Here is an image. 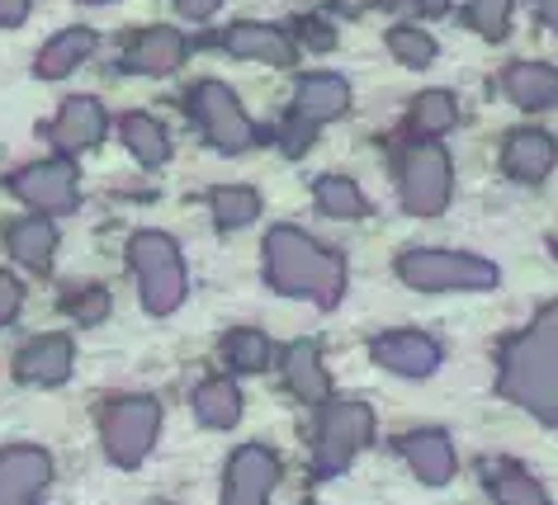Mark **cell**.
Here are the masks:
<instances>
[{
    "label": "cell",
    "mask_w": 558,
    "mask_h": 505,
    "mask_svg": "<svg viewBox=\"0 0 558 505\" xmlns=\"http://www.w3.org/2000/svg\"><path fill=\"white\" fill-rule=\"evenodd\" d=\"M95 48H100V38H95V29H86V24H76V29H62L58 38H48V44H44V52H38V62H34V72L44 76V81H58L66 72H76V66L86 62Z\"/></svg>",
    "instance_id": "44dd1931"
},
{
    "label": "cell",
    "mask_w": 558,
    "mask_h": 505,
    "mask_svg": "<svg viewBox=\"0 0 558 505\" xmlns=\"http://www.w3.org/2000/svg\"><path fill=\"white\" fill-rule=\"evenodd\" d=\"M469 24L478 29L487 44L507 38V24H511V0H473L469 5Z\"/></svg>",
    "instance_id": "1f68e13d"
},
{
    "label": "cell",
    "mask_w": 558,
    "mask_h": 505,
    "mask_svg": "<svg viewBox=\"0 0 558 505\" xmlns=\"http://www.w3.org/2000/svg\"><path fill=\"white\" fill-rule=\"evenodd\" d=\"M218 5H222V0H175V10H180L185 20H208Z\"/></svg>",
    "instance_id": "74e56055"
},
{
    "label": "cell",
    "mask_w": 558,
    "mask_h": 505,
    "mask_svg": "<svg viewBox=\"0 0 558 505\" xmlns=\"http://www.w3.org/2000/svg\"><path fill=\"white\" fill-rule=\"evenodd\" d=\"M52 482V458L34 444L0 448V505H38Z\"/></svg>",
    "instance_id": "8fae6325"
},
{
    "label": "cell",
    "mask_w": 558,
    "mask_h": 505,
    "mask_svg": "<svg viewBox=\"0 0 558 505\" xmlns=\"http://www.w3.org/2000/svg\"><path fill=\"white\" fill-rule=\"evenodd\" d=\"M208 208H214V222L218 227H251V222L260 218V194L256 189H242V185H222L208 194Z\"/></svg>",
    "instance_id": "83f0119b"
},
{
    "label": "cell",
    "mask_w": 558,
    "mask_h": 505,
    "mask_svg": "<svg viewBox=\"0 0 558 505\" xmlns=\"http://www.w3.org/2000/svg\"><path fill=\"white\" fill-rule=\"evenodd\" d=\"M284 383L303 402H327V369H323V349L317 341H294L284 349Z\"/></svg>",
    "instance_id": "7402d4cb"
},
{
    "label": "cell",
    "mask_w": 558,
    "mask_h": 505,
    "mask_svg": "<svg viewBox=\"0 0 558 505\" xmlns=\"http://www.w3.org/2000/svg\"><path fill=\"white\" fill-rule=\"evenodd\" d=\"M398 448H402V458H408V468L422 477L426 486H445L454 477V444L445 440L440 430H412L408 440H398Z\"/></svg>",
    "instance_id": "e0dca14e"
},
{
    "label": "cell",
    "mask_w": 558,
    "mask_h": 505,
    "mask_svg": "<svg viewBox=\"0 0 558 505\" xmlns=\"http://www.w3.org/2000/svg\"><path fill=\"white\" fill-rule=\"evenodd\" d=\"M369 355L379 369L402 378H426L440 369V345L426 331H384L369 341Z\"/></svg>",
    "instance_id": "7c38bea8"
},
{
    "label": "cell",
    "mask_w": 558,
    "mask_h": 505,
    "mask_svg": "<svg viewBox=\"0 0 558 505\" xmlns=\"http://www.w3.org/2000/svg\"><path fill=\"white\" fill-rule=\"evenodd\" d=\"M72 359H76V345L72 335H38L15 355V378L29 387H58L72 378Z\"/></svg>",
    "instance_id": "4fadbf2b"
},
{
    "label": "cell",
    "mask_w": 558,
    "mask_h": 505,
    "mask_svg": "<svg viewBox=\"0 0 558 505\" xmlns=\"http://www.w3.org/2000/svg\"><path fill=\"white\" fill-rule=\"evenodd\" d=\"M190 114L208 143L218 151H228V157H236V151H246L256 143V128H251L246 109L236 104V95L222 86V81H199V86L190 90Z\"/></svg>",
    "instance_id": "52a82bcc"
},
{
    "label": "cell",
    "mask_w": 558,
    "mask_h": 505,
    "mask_svg": "<svg viewBox=\"0 0 558 505\" xmlns=\"http://www.w3.org/2000/svg\"><path fill=\"white\" fill-rule=\"evenodd\" d=\"M501 86H507L511 104L530 109V114L558 104V72L554 66H544V62H511L507 76H501Z\"/></svg>",
    "instance_id": "d6986e66"
},
{
    "label": "cell",
    "mask_w": 558,
    "mask_h": 505,
    "mask_svg": "<svg viewBox=\"0 0 558 505\" xmlns=\"http://www.w3.org/2000/svg\"><path fill=\"white\" fill-rule=\"evenodd\" d=\"M299 38H303L308 48H317V52H323V48H337V29H331V24H323V20H303V24H299Z\"/></svg>",
    "instance_id": "d590c367"
},
{
    "label": "cell",
    "mask_w": 558,
    "mask_h": 505,
    "mask_svg": "<svg viewBox=\"0 0 558 505\" xmlns=\"http://www.w3.org/2000/svg\"><path fill=\"white\" fill-rule=\"evenodd\" d=\"M535 10L544 15V24H549V29L558 34V0H535Z\"/></svg>",
    "instance_id": "ab89813d"
},
{
    "label": "cell",
    "mask_w": 558,
    "mask_h": 505,
    "mask_svg": "<svg viewBox=\"0 0 558 505\" xmlns=\"http://www.w3.org/2000/svg\"><path fill=\"white\" fill-rule=\"evenodd\" d=\"M222 48H228L232 58H251L265 66L299 62V44L284 29H275V24H232V29H222Z\"/></svg>",
    "instance_id": "9a60e30c"
},
{
    "label": "cell",
    "mask_w": 558,
    "mask_h": 505,
    "mask_svg": "<svg viewBox=\"0 0 558 505\" xmlns=\"http://www.w3.org/2000/svg\"><path fill=\"white\" fill-rule=\"evenodd\" d=\"M497 392L558 430V303L539 307V317L501 345Z\"/></svg>",
    "instance_id": "6da1fadb"
},
{
    "label": "cell",
    "mask_w": 558,
    "mask_h": 505,
    "mask_svg": "<svg viewBox=\"0 0 558 505\" xmlns=\"http://www.w3.org/2000/svg\"><path fill=\"white\" fill-rule=\"evenodd\" d=\"M313 133H317V123L289 114L284 128H279V147H284V157H303V151L313 147Z\"/></svg>",
    "instance_id": "d6a6232c"
},
{
    "label": "cell",
    "mask_w": 558,
    "mask_h": 505,
    "mask_svg": "<svg viewBox=\"0 0 558 505\" xmlns=\"http://www.w3.org/2000/svg\"><path fill=\"white\" fill-rule=\"evenodd\" d=\"M345 109H351V86H345L341 76L313 72V76L299 81V90H294V114H299V119H308V123H331V119H341Z\"/></svg>",
    "instance_id": "ac0fdd59"
},
{
    "label": "cell",
    "mask_w": 558,
    "mask_h": 505,
    "mask_svg": "<svg viewBox=\"0 0 558 505\" xmlns=\"http://www.w3.org/2000/svg\"><path fill=\"white\" fill-rule=\"evenodd\" d=\"M194 416L204 420L208 430H232L242 420V392H236L232 378H208L194 392Z\"/></svg>",
    "instance_id": "cb8c5ba5"
},
{
    "label": "cell",
    "mask_w": 558,
    "mask_h": 505,
    "mask_svg": "<svg viewBox=\"0 0 558 505\" xmlns=\"http://www.w3.org/2000/svg\"><path fill=\"white\" fill-rule=\"evenodd\" d=\"M313 199H317V208H323L327 218H337V222L365 218V194H360V185L355 180H345V175H323L313 185Z\"/></svg>",
    "instance_id": "484cf974"
},
{
    "label": "cell",
    "mask_w": 558,
    "mask_h": 505,
    "mask_svg": "<svg viewBox=\"0 0 558 505\" xmlns=\"http://www.w3.org/2000/svg\"><path fill=\"white\" fill-rule=\"evenodd\" d=\"M20 303H24V288H20V279L0 270V327H10V321L20 317Z\"/></svg>",
    "instance_id": "836d02e7"
},
{
    "label": "cell",
    "mask_w": 558,
    "mask_h": 505,
    "mask_svg": "<svg viewBox=\"0 0 558 505\" xmlns=\"http://www.w3.org/2000/svg\"><path fill=\"white\" fill-rule=\"evenodd\" d=\"M222 359H228L232 373H260L265 364H270V341H265V331H228V341H222Z\"/></svg>",
    "instance_id": "f546056e"
},
{
    "label": "cell",
    "mask_w": 558,
    "mask_h": 505,
    "mask_svg": "<svg viewBox=\"0 0 558 505\" xmlns=\"http://www.w3.org/2000/svg\"><path fill=\"white\" fill-rule=\"evenodd\" d=\"M398 279L416 293H454V288H493L497 284V264L469 250H402L398 256Z\"/></svg>",
    "instance_id": "3957f363"
},
{
    "label": "cell",
    "mask_w": 558,
    "mask_h": 505,
    "mask_svg": "<svg viewBox=\"0 0 558 505\" xmlns=\"http://www.w3.org/2000/svg\"><path fill=\"white\" fill-rule=\"evenodd\" d=\"M72 312H76L81 321L105 317V312H109V293H105V288H81V298H72Z\"/></svg>",
    "instance_id": "e575fe53"
},
{
    "label": "cell",
    "mask_w": 558,
    "mask_h": 505,
    "mask_svg": "<svg viewBox=\"0 0 558 505\" xmlns=\"http://www.w3.org/2000/svg\"><path fill=\"white\" fill-rule=\"evenodd\" d=\"M10 189L20 194L29 208H38L44 218H62L81 204V185H76V165L72 161H34L10 180Z\"/></svg>",
    "instance_id": "9c48e42d"
},
{
    "label": "cell",
    "mask_w": 558,
    "mask_h": 505,
    "mask_svg": "<svg viewBox=\"0 0 558 505\" xmlns=\"http://www.w3.org/2000/svg\"><path fill=\"white\" fill-rule=\"evenodd\" d=\"M29 15V0H0V29H10V24H20Z\"/></svg>",
    "instance_id": "f35d334b"
},
{
    "label": "cell",
    "mask_w": 558,
    "mask_h": 505,
    "mask_svg": "<svg viewBox=\"0 0 558 505\" xmlns=\"http://www.w3.org/2000/svg\"><path fill=\"white\" fill-rule=\"evenodd\" d=\"M161 430V406L157 397H114L100 411V434H105V454L119 468H133L151 454Z\"/></svg>",
    "instance_id": "8992f818"
},
{
    "label": "cell",
    "mask_w": 558,
    "mask_h": 505,
    "mask_svg": "<svg viewBox=\"0 0 558 505\" xmlns=\"http://www.w3.org/2000/svg\"><path fill=\"white\" fill-rule=\"evenodd\" d=\"M459 123V100L450 90H426L412 100V128L422 137H445Z\"/></svg>",
    "instance_id": "f1b7e54d"
},
{
    "label": "cell",
    "mask_w": 558,
    "mask_h": 505,
    "mask_svg": "<svg viewBox=\"0 0 558 505\" xmlns=\"http://www.w3.org/2000/svg\"><path fill=\"white\" fill-rule=\"evenodd\" d=\"M487 482H493V496L501 505H549L539 482L521 468V463H487Z\"/></svg>",
    "instance_id": "4316f807"
},
{
    "label": "cell",
    "mask_w": 558,
    "mask_h": 505,
    "mask_svg": "<svg viewBox=\"0 0 558 505\" xmlns=\"http://www.w3.org/2000/svg\"><path fill=\"white\" fill-rule=\"evenodd\" d=\"M384 10H402V15H445L450 0H384Z\"/></svg>",
    "instance_id": "8d00e7d4"
},
{
    "label": "cell",
    "mask_w": 558,
    "mask_h": 505,
    "mask_svg": "<svg viewBox=\"0 0 558 505\" xmlns=\"http://www.w3.org/2000/svg\"><path fill=\"white\" fill-rule=\"evenodd\" d=\"M388 52H393L402 66L422 72V66L436 62V38L426 29H416V24H398V29H388Z\"/></svg>",
    "instance_id": "4dcf8cb0"
},
{
    "label": "cell",
    "mask_w": 558,
    "mask_h": 505,
    "mask_svg": "<svg viewBox=\"0 0 558 505\" xmlns=\"http://www.w3.org/2000/svg\"><path fill=\"white\" fill-rule=\"evenodd\" d=\"M454 194V165L440 143H412L398 157V204L412 218H436Z\"/></svg>",
    "instance_id": "5b68a950"
},
{
    "label": "cell",
    "mask_w": 558,
    "mask_h": 505,
    "mask_svg": "<svg viewBox=\"0 0 558 505\" xmlns=\"http://www.w3.org/2000/svg\"><path fill=\"white\" fill-rule=\"evenodd\" d=\"M129 264L143 284V307L151 317H166L185 303V264L166 232H137L129 242Z\"/></svg>",
    "instance_id": "277c9868"
},
{
    "label": "cell",
    "mask_w": 558,
    "mask_h": 505,
    "mask_svg": "<svg viewBox=\"0 0 558 505\" xmlns=\"http://www.w3.org/2000/svg\"><path fill=\"white\" fill-rule=\"evenodd\" d=\"M275 482H279V454L265 444H246V448H236L228 463L222 505H270Z\"/></svg>",
    "instance_id": "30bf717a"
},
{
    "label": "cell",
    "mask_w": 558,
    "mask_h": 505,
    "mask_svg": "<svg viewBox=\"0 0 558 505\" xmlns=\"http://www.w3.org/2000/svg\"><path fill=\"white\" fill-rule=\"evenodd\" d=\"M10 256L20 264H29V270H48L52 264V250H58V227H52V218H20L15 227H10Z\"/></svg>",
    "instance_id": "603a6c76"
},
{
    "label": "cell",
    "mask_w": 558,
    "mask_h": 505,
    "mask_svg": "<svg viewBox=\"0 0 558 505\" xmlns=\"http://www.w3.org/2000/svg\"><path fill=\"white\" fill-rule=\"evenodd\" d=\"M374 434V416L365 402H327L323 420H317V468L341 472Z\"/></svg>",
    "instance_id": "ba28073f"
},
{
    "label": "cell",
    "mask_w": 558,
    "mask_h": 505,
    "mask_svg": "<svg viewBox=\"0 0 558 505\" xmlns=\"http://www.w3.org/2000/svg\"><path fill=\"white\" fill-rule=\"evenodd\" d=\"M265 279L289 298H313L317 307H337L345 293V260L317 246L299 227H275L265 236Z\"/></svg>",
    "instance_id": "7a4b0ae2"
},
{
    "label": "cell",
    "mask_w": 558,
    "mask_h": 505,
    "mask_svg": "<svg viewBox=\"0 0 558 505\" xmlns=\"http://www.w3.org/2000/svg\"><path fill=\"white\" fill-rule=\"evenodd\" d=\"M554 161H558V147H554V137L539 128L511 133L507 147H501V165H507V175L521 180V185H539V180L554 171Z\"/></svg>",
    "instance_id": "2e32d148"
},
{
    "label": "cell",
    "mask_w": 558,
    "mask_h": 505,
    "mask_svg": "<svg viewBox=\"0 0 558 505\" xmlns=\"http://www.w3.org/2000/svg\"><path fill=\"white\" fill-rule=\"evenodd\" d=\"M119 128H123V143H129L137 165H166L171 161V133H166L151 114H129Z\"/></svg>",
    "instance_id": "d4e9b609"
},
{
    "label": "cell",
    "mask_w": 558,
    "mask_h": 505,
    "mask_svg": "<svg viewBox=\"0 0 558 505\" xmlns=\"http://www.w3.org/2000/svg\"><path fill=\"white\" fill-rule=\"evenodd\" d=\"M180 62H185V38L175 29L137 34V44L129 48V58H123V66H129L133 76H166V72H175Z\"/></svg>",
    "instance_id": "ffe728a7"
},
{
    "label": "cell",
    "mask_w": 558,
    "mask_h": 505,
    "mask_svg": "<svg viewBox=\"0 0 558 505\" xmlns=\"http://www.w3.org/2000/svg\"><path fill=\"white\" fill-rule=\"evenodd\" d=\"M105 104L100 100H90V95H72L62 109H58V119H52V147L66 151V157H76V151H90L95 143L105 137Z\"/></svg>",
    "instance_id": "5bb4252c"
},
{
    "label": "cell",
    "mask_w": 558,
    "mask_h": 505,
    "mask_svg": "<svg viewBox=\"0 0 558 505\" xmlns=\"http://www.w3.org/2000/svg\"><path fill=\"white\" fill-rule=\"evenodd\" d=\"M81 5H109V0H81Z\"/></svg>",
    "instance_id": "60d3db41"
}]
</instances>
